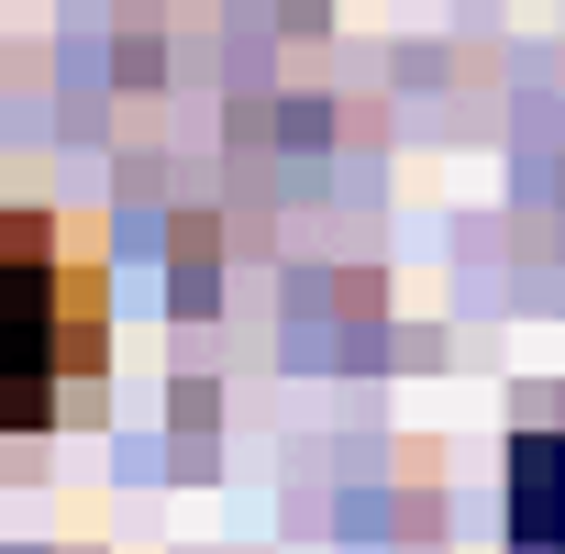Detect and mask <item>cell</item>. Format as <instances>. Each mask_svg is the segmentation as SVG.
Returning a JSON list of instances; mask_svg holds the SVG:
<instances>
[{"mask_svg":"<svg viewBox=\"0 0 565 554\" xmlns=\"http://www.w3.org/2000/svg\"><path fill=\"white\" fill-rule=\"evenodd\" d=\"M100 366V289L45 211H0V433L56 422V388Z\"/></svg>","mask_w":565,"mask_h":554,"instance_id":"6da1fadb","label":"cell"},{"mask_svg":"<svg viewBox=\"0 0 565 554\" xmlns=\"http://www.w3.org/2000/svg\"><path fill=\"white\" fill-rule=\"evenodd\" d=\"M521 466V554H565V422L510 444Z\"/></svg>","mask_w":565,"mask_h":554,"instance_id":"7a4b0ae2","label":"cell"}]
</instances>
